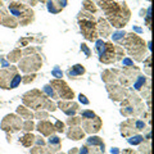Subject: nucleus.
Instances as JSON below:
<instances>
[{"instance_id": "40", "label": "nucleus", "mask_w": 154, "mask_h": 154, "mask_svg": "<svg viewBox=\"0 0 154 154\" xmlns=\"http://www.w3.org/2000/svg\"><path fill=\"white\" fill-rule=\"evenodd\" d=\"M77 123H80V119H75V118H69L68 119V125H71V126H72V125H77Z\"/></svg>"}, {"instance_id": "14", "label": "nucleus", "mask_w": 154, "mask_h": 154, "mask_svg": "<svg viewBox=\"0 0 154 154\" xmlns=\"http://www.w3.org/2000/svg\"><path fill=\"white\" fill-rule=\"evenodd\" d=\"M37 130L40 131V134H42L44 136H50V135H53V132L55 131V127L54 125H53L51 122L49 121H41L37 123Z\"/></svg>"}, {"instance_id": "9", "label": "nucleus", "mask_w": 154, "mask_h": 154, "mask_svg": "<svg viewBox=\"0 0 154 154\" xmlns=\"http://www.w3.org/2000/svg\"><path fill=\"white\" fill-rule=\"evenodd\" d=\"M50 86H53V89L57 93L58 98H63L67 100H72L73 99V90H72L68 85H67L63 80H53L50 82Z\"/></svg>"}, {"instance_id": "36", "label": "nucleus", "mask_w": 154, "mask_h": 154, "mask_svg": "<svg viewBox=\"0 0 154 154\" xmlns=\"http://www.w3.org/2000/svg\"><path fill=\"white\" fill-rule=\"evenodd\" d=\"M79 154H90V149L88 148V145H85L80 149V153Z\"/></svg>"}, {"instance_id": "19", "label": "nucleus", "mask_w": 154, "mask_h": 154, "mask_svg": "<svg viewBox=\"0 0 154 154\" xmlns=\"http://www.w3.org/2000/svg\"><path fill=\"white\" fill-rule=\"evenodd\" d=\"M49 145H50V152H58L60 148V139L54 135L49 136Z\"/></svg>"}, {"instance_id": "3", "label": "nucleus", "mask_w": 154, "mask_h": 154, "mask_svg": "<svg viewBox=\"0 0 154 154\" xmlns=\"http://www.w3.org/2000/svg\"><path fill=\"white\" fill-rule=\"evenodd\" d=\"M122 44L126 46L127 53L132 55L136 60H143V55L145 54V42L135 33L127 35V37L122 38Z\"/></svg>"}, {"instance_id": "7", "label": "nucleus", "mask_w": 154, "mask_h": 154, "mask_svg": "<svg viewBox=\"0 0 154 154\" xmlns=\"http://www.w3.org/2000/svg\"><path fill=\"white\" fill-rule=\"evenodd\" d=\"M48 98L41 94L38 90H31L23 95V103H25L27 107L33 108V109H40L45 107Z\"/></svg>"}, {"instance_id": "10", "label": "nucleus", "mask_w": 154, "mask_h": 154, "mask_svg": "<svg viewBox=\"0 0 154 154\" xmlns=\"http://www.w3.org/2000/svg\"><path fill=\"white\" fill-rule=\"evenodd\" d=\"M144 128H145V122L140 121V119H128L121 125V132L126 137L132 136L136 131H141Z\"/></svg>"}, {"instance_id": "25", "label": "nucleus", "mask_w": 154, "mask_h": 154, "mask_svg": "<svg viewBox=\"0 0 154 154\" xmlns=\"http://www.w3.org/2000/svg\"><path fill=\"white\" fill-rule=\"evenodd\" d=\"M21 55H22L21 50L17 49V50H13L12 53H9L8 59L11 60V62H17V60H19V58H21Z\"/></svg>"}, {"instance_id": "13", "label": "nucleus", "mask_w": 154, "mask_h": 154, "mask_svg": "<svg viewBox=\"0 0 154 154\" xmlns=\"http://www.w3.org/2000/svg\"><path fill=\"white\" fill-rule=\"evenodd\" d=\"M58 108H60L67 116H75L79 112V104L75 102H59Z\"/></svg>"}, {"instance_id": "15", "label": "nucleus", "mask_w": 154, "mask_h": 154, "mask_svg": "<svg viewBox=\"0 0 154 154\" xmlns=\"http://www.w3.org/2000/svg\"><path fill=\"white\" fill-rule=\"evenodd\" d=\"M67 136L68 139H72V140H80V139H82L85 136V132L82 128L80 127H69V131L67 132Z\"/></svg>"}, {"instance_id": "21", "label": "nucleus", "mask_w": 154, "mask_h": 154, "mask_svg": "<svg viewBox=\"0 0 154 154\" xmlns=\"http://www.w3.org/2000/svg\"><path fill=\"white\" fill-rule=\"evenodd\" d=\"M145 82H146V77H144L141 75H137L136 81H134V88H135V90H141V88H144Z\"/></svg>"}, {"instance_id": "32", "label": "nucleus", "mask_w": 154, "mask_h": 154, "mask_svg": "<svg viewBox=\"0 0 154 154\" xmlns=\"http://www.w3.org/2000/svg\"><path fill=\"white\" fill-rule=\"evenodd\" d=\"M51 75L54 76V77H57V79H62V77H63V73H62V71H60L59 68H58V67H55V68L53 69Z\"/></svg>"}, {"instance_id": "38", "label": "nucleus", "mask_w": 154, "mask_h": 154, "mask_svg": "<svg viewBox=\"0 0 154 154\" xmlns=\"http://www.w3.org/2000/svg\"><path fill=\"white\" fill-rule=\"evenodd\" d=\"M123 66H127V67H132V66H134V63H132V62L128 59V58H126V59H123Z\"/></svg>"}, {"instance_id": "5", "label": "nucleus", "mask_w": 154, "mask_h": 154, "mask_svg": "<svg viewBox=\"0 0 154 154\" xmlns=\"http://www.w3.org/2000/svg\"><path fill=\"white\" fill-rule=\"evenodd\" d=\"M79 23H80V28L81 32L84 33V36L86 40L93 41L98 36V27H96V23L94 21V17L89 13L88 16L81 13L79 17Z\"/></svg>"}, {"instance_id": "44", "label": "nucleus", "mask_w": 154, "mask_h": 154, "mask_svg": "<svg viewBox=\"0 0 154 154\" xmlns=\"http://www.w3.org/2000/svg\"><path fill=\"white\" fill-rule=\"evenodd\" d=\"M36 116H37V117H46L48 114H46V113H44V112H42V113H37Z\"/></svg>"}, {"instance_id": "39", "label": "nucleus", "mask_w": 154, "mask_h": 154, "mask_svg": "<svg viewBox=\"0 0 154 154\" xmlns=\"http://www.w3.org/2000/svg\"><path fill=\"white\" fill-rule=\"evenodd\" d=\"M28 77V79H22V81H23V82H30V81H33V80H35V75H31V76H27Z\"/></svg>"}, {"instance_id": "6", "label": "nucleus", "mask_w": 154, "mask_h": 154, "mask_svg": "<svg viewBox=\"0 0 154 154\" xmlns=\"http://www.w3.org/2000/svg\"><path fill=\"white\" fill-rule=\"evenodd\" d=\"M9 12L13 16L21 18V26L27 25L33 18L32 9L30 7L25 5V4H22L21 2H11V4H9Z\"/></svg>"}, {"instance_id": "8", "label": "nucleus", "mask_w": 154, "mask_h": 154, "mask_svg": "<svg viewBox=\"0 0 154 154\" xmlns=\"http://www.w3.org/2000/svg\"><path fill=\"white\" fill-rule=\"evenodd\" d=\"M42 62L41 58L38 55H28L25 57L19 62V69L25 73H30V72H35L41 67Z\"/></svg>"}, {"instance_id": "17", "label": "nucleus", "mask_w": 154, "mask_h": 154, "mask_svg": "<svg viewBox=\"0 0 154 154\" xmlns=\"http://www.w3.org/2000/svg\"><path fill=\"white\" fill-rule=\"evenodd\" d=\"M84 73H85V68L81 64H76V66H73L72 68H69L68 71H67V75H68L71 79L72 77H76V76H81Z\"/></svg>"}, {"instance_id": "20", "label": "nucleus", "mask_w": 154, "mask_h": 154, "mask_svg": "<svg viewBox=\"0 0 154 154\" xmlns=\"http://www.w3.org/2000/svg\"><path fill=\"white\" fill-rule=\"evenodd\" d=\"M17 113L21 116V118H26V119L33 118V114L31 113V110L27 109L26 107H18L17 108Z\"/></svg>"}, {"instance_id": "31", "label": "nucleus", "mask_w": 154, "mask_h": 154, "mask_svg": "<svg viewBox=\"0 0 154 154\" xmlns=\"http://www.w3.org/2000/svg\"><path fill=\"white\" fill-rule=\"evenodd\" d=\"M44 108L49 109V110H51V112H53V110H55V109H57V105H55V104H53V103H51V100L48 99V100H46V103H45V107H44Z\"/></svg>"}, {"instance_id": "27", "label": "nucleus", "mask_w": 154, "mask_h": 154, "mask_svg": "<svg viewBox=\"0 0 154 154\" xmlns=\"http://www.w3.org/2000/svg\"><path fill=\"white\" fill-rule=\"evenodd\" d=\"M84 8L86 11H89V13H95L96 12V8L94 5V3L91 0H85L84 2Z\"/></svg>"}, {"instance_id": "35", "label": "nucleus", "mask_w": 154, "mask_h": 154, "mask_svg": "<svg viewBox=\"0 0 154 154\" xmlns=\"http://www.w3.org/2000/svg\"><path fill=\"white\" fill-rule=\"evenodd\" d=\"M5 16H7V13H5V11H4L3 2L0 0V21H2V18H3V17H5Z\"/></svg>"}, {"instance_id": "28", "label": "nucleus", "mask_w": 154, "mask_h": 154, "mask_svg": "<svg viewBox=\"0 0 154 154\" xmlns=\"http://www.w3.org/2000/svg\"><path fill=\"white\" fill-rule=\"evenodd\" d=\"M81 116H82V119H91V118L96 117V114L93 112V110H82V112H81Z\"/></svg>"}, {"instance_id": "34", "label": "nucleus", "mask_w": 154, "mask_h": 154, "mask_svg": "<svg viewBox=\"0 0 154 154\" xmlns=\"http://www.w3.org/2000/svg\"><path fill=\"white\" fill-rule=\"evenodd\" d=\"M81 50H82V51L85 53L86 57H90L91 53H90V49L88 48V45H86V44H82V45H81Z\"/></svg>"}, {"instance_id": "33", "label": "nucleus", "mask_w": 154, "mask_h": 154, "mask_svg": "<svg viewBox=\"0 0 154 154\" xmlns=\"http://www.w3.org/2000/svg\"><path fill=\"white\" fill-rule=\"evenodd\" d=\"M125 35H126V33L122 32V31H121V32H114L112 37H113V40H114V41H118V40H121V38H123Z\"/></svg>"}, {"instance_id": "4", "label": "nucleus", "mask_w": 154, "mask_h": 154, "mask_svg": "<svg viewBox=\"0 0 154 154\" xmlns=\"http://www.w3.org/2000/svg\"><path fill=\"white\" fill-rule=\"evenodd\" d=\"M22 77L18 73L16 67H11L9 69H2L0 71V88L11 90L18 88V85L21 84Z\"/></svg>"}, {"instance_id": "46", "label": "nucleus", "mask_w": 154, "mask_h": 154, "mask_svg": "<svg viewBox=\"0 0 154 154\" xmlns=\"http://www.w3.org/2000/svg\"><path fill=\"white\" fill-rule=\"evenodd\" d=\"M38 2H41V3H44V2H46V0H38Z\"/></svg>"}, {"instance_id": "24", "label": "nucleus", "mask_w": 154, "mask_h": 154, "mask_svg": "<svg viewBox=\"0 0 154 154\" xmlns=\"http://www.w3.org/2000/svg\"><path fill=\"white\" fill-rule=\"evenodd\" d=\"M44 93H45L48 96H49V98H51V99H57V98H58L57 93H55L54 89H53L50 85H45V86H44Z\"/></svg>"}, {"instance_id": "29", "label": "nucleus", "mask_w": 154, "mask_h": 154, "mask_svg": "<svg viewBox=\"0 0 154 154\" xmlns=\"http://www.w3.org/2000/svg\"><path fill=\"white\" fill-rule=\"evenodd\" d=\"M22 127H23V130H26V131H31V130L33 128V122L31 121V119H28V121H26L22 125Z\"/></svg>"}, {"instance_id": "18", "label": "nucleus", "mask_w": 154, "mask_h": 154, "mask_svg": "<svg viewBox=\"0 0 154 154\" xmlns=\"http://www.w3.org/2000/svg\"><path fill=\"white\" fill-rule=\"evenodd\" d=\"M86 145H93V146H99L102 149V152L104 153V143L100 137L98 136H91L88 139V141H86Z\"/></svg>"}, {"instance_id": "1", "label": "nucleus", "mask_w": 154, "mask_h": 154, "mask_svg": "<svg viewBox=\"0 0 154 154\" xmlns=\"http://www.w3.org/2000/svg\"><path fill=\"white\" fill-rule=\"evenodd\" d=\"M96 2L105 12V16L109 19L110 25L119 28L128 22L131 13L126 3H118L116 0H96Z\"/></svg>"}, {"instance_id": "43", "label": "nucleus", "mask_w": 154, "mask_h": 154, "mask_svg": "<svg viewBox=\"0 0 154 154\" xmlns=\"http://www.w3.org/2000/svg\"><path fill=\"white\" fill-rule=\"evenodd\" d=\"M149 21H150V8H148V14H146V22L149 25Z\"/></svg>"}, {"instance_id": "12", "label": "nucleus", "mask_w": 154, "mask_h": 154, "mask_svg": "<svg viewBox=\"0 0 154 154\" xmlns=\"http://www.w3.org/2000/svg\"><path fill=\"white\" fill-rule=\"evenodd\" d=\"M82 127L85 128L84 132H89V134H95L98 132L100 127H102V119L98 116L95 118L91 119H82Z\"/></svg>"}, {"instance_id": "16", "label": "nucleus", "mask_w": 154, "mask_h": 154, "mask_svg": "<svg viewBox=\"0 0 154 154\" xmlns=\"http://www.w3.org/2000/svg\"><path fill=\"white\" fill-rule=\"evenodd\" d=\"M98 26H99V32L100 35H103V37H107L110 32V26L107 23V21L103 18H100L98 21Z\"/></svg>"}, {"instance_id": "11", "label": "nucleus", "mask_w": 154, "mask_h": 154, "mask_svg": "<svg viewBox=\"0 0 154 154\" xmlns=\"http://www.w3.org/2000/svg\"><path fill=\"white\" fill-rule=\"evenodd\" d=\"M22 119L17 117L14 114H8L5 118L2 121V130L7 132H16V131H19L22 130Z\"/></svg>"}, {"instance_id": "23", "label": "nucleus", "mask_w": 154, "mask_h": 154, "mask_svg": "<svg viewBox=\"0 0 154 154\" xmlns=\"http://www.w3.org/2000/svg\"><path fill=\"white\" fill-rule=\"evenodd\" d=\"M31 154H51V152L49 150V149H46L44 145H38V146L32 149Z\"/></svg>"}, {"instance_id": "42", "label": "nucleus", "mask_w": 154, "mask_h": 154, "mask_svg": "<svg viewBox=\"0 0 154 154\" xmlns=\"http://www.w3.org/2000/svg\"><path fill=\"white\" fill-rule=\"evenodd\" d=\"M35 139H36V140H35V141L37 143V145H45V141H44V140H42V139H41V137H35Z\"/></svg>"}, {"instance_id": "30", "label": "nucleus", "mask_w": 154, "mask_h": 154, "mask_svg": "<svg viewBox=\"0 0 154 154\" xmlns=\"http://www.w3.org/2000/svg\"><path fill=\"white\" fill-rule=\"evenodd\" d=\"M54 127L58 132H64V123L63 122H60V121H57L55 125H54Z\"/></svg>"}, {"instance_id": "22", "label": "nucleus", "mask_w": 154, "mask_h": 154, "mask_svg": "<svg viewBox=\"0 0 154 154\" xmlns=\"http://www.w3.org/2000/svg\"><path fill=\"white\" fill-rule=\"evenodd\" d=\"M33 141H35V136H33L32 134H26L25 136L21 139L22 145H25V146H31L33 144Z\"/></svg>"}, {"instance_id": "45", "label": "nucleus", "mask_w": 154, "mask_h": 154, "mask_svg": "<svg viewBox=\"0 0 154 154\" xmlns=\"http://www.w3.org/2000/svg\"><path fill=\"white\" fill-rule=\"evenodd\" d=\"M117 153H118V150H117L116 148H114V149H112V154H117Z\"/></svg>"}, {"instance_id": "37", "label": "nucleus", "mask_w": 154, "mask_h": 154, "mask_svg": "<svg viewBox=\"0 0 154 154\" xmlns=\"http://www.w3.org/2000/svg\"><path fill=\"white\" fill-rule=\"evenodd\" d=\"M79 98H80V102H81V103H82V104H86V105H88V104H89V100H88V99H86V96H85V95H82V94H80V96H79Z\"/></svg>"}, {"instance_id": "41", "label": "nucleus", "mask_w": 154, "mask_h": 154, "mask_svg": "<svg viewBox=\"0 0 154 154\" xmlns=\"http://www.w3.org/2000/svg\"><path fill=\"white\" fill-rule=\"evenodd\" d=\"M16 2H25V3H28V4H31V5H35L37 0H16Z\"/></svg>"}, {"instance_id": "2", "label": "nucleus", "mask_w": 154, "mask_h": 154, "mask_svg": "<svg viewBox=\"0 0 154 154\" xmlns=\"http://www.w3.org/2000/svg\"><path fill=\"white\" fill-rule=\"evenodd\" d=\"M95 49L99 54V60L103 62L105 64L113 63V62H116L118 58H121L123 54L122 48L116 46L112 44V42H105L103 40L96 41Z\"/></svg>"}, {"instance_id": "26", "label": "nucleus", "mask_w": 154, "mask_h": 154, "mask_svg": "<svg viewBox=\"0 0 154 154\" xmlns=\"http://www.w3.org/2000/svg\"><path fill=\"white\" fill-rule=\"evenodd\" d=\"M143 140H144V137L141 136V135H132V136L128 137V143L130 144H134V145L143 143Z\"/></svg>"}]
</instances>
